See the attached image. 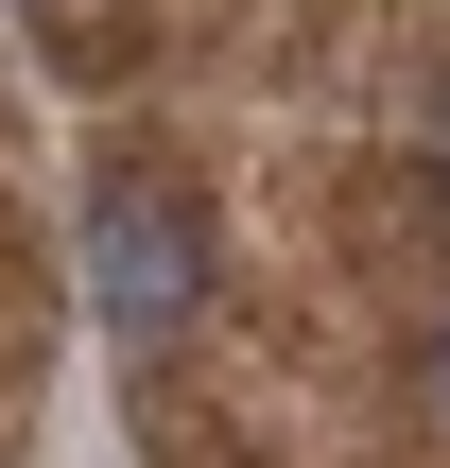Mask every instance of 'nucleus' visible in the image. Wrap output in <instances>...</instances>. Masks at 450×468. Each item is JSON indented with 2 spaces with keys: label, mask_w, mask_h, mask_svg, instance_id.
Returning <instances> with one entry per match:
<instances>
[{
  "label": "nucleus",
  "mask_w": 450,
  "mask_h": 468,
  "mask_svg": "<svg viewBox=\"0 0 450 468\" xmlns=\"http://www.w3.org/2000/svg\"><path fill=\"white\" fill-rule=\"evenodd\" d=\"M87 313H104L121 365L191 347V313H208V226H191L173 191H104V208H87Z\"/></svg>",
  "instance_id": "f257e3e1"
},
{
  "label": "nucleus",
  "mask_w": 450,
  "mask_h": 468,
  "mask_svg": "<svg viewBox=\"0 0 450 468\" xmlns=\"http://www.w3.org/2000/svg\"><path fill=\"white\" fill-rule=\"evenodd\" d=\"M416 399H434V417H450V330H434V347H416Z\"/></svg>",
  "instance_id": "f03ea898"
}]
</instances>
